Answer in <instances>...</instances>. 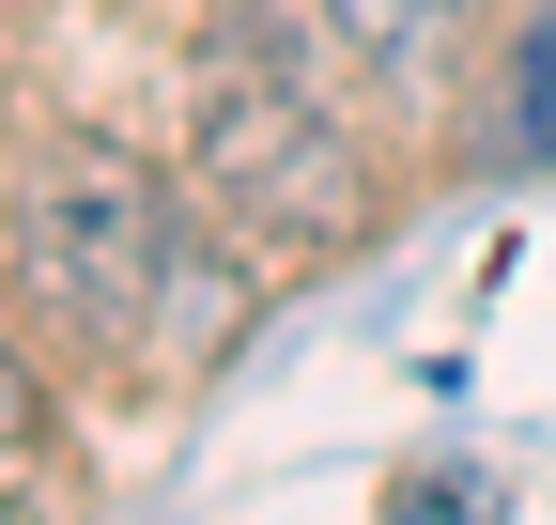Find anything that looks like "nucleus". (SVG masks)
I'll list each match as a JSON object with an SVG mask.
<instances>
[{"mask_svg":"<svg viewBox=\"0 0 556 525\" xmlns=\"http://www.w3.org/2000/svg\"><path fill=\"white\" fill-rule=\"evenodd\" d=\"M31 418H47V402H31V371L0 356V448H31Z\"/></svg>","mask_w":556,"mask_h":525,"instance_id":"nucleus-5","label":"nucleus"},{"mask_svg":"<svg viewBox=\"0 0 556 525\" xmlns=\"http://www.w3.org/2000/svg\"><path fill=\"white\" fill-rule=\"evenodd\" d=\"M309 16L356 47L387 93H448V78H464V47H479V0H309Z\"/></svg>","mask_w":556,"mask_h":525,"instance_id":"nucleus-3","label":"nucleus"},{"mask_svg":"<svg viewBox=\"0 0 556 525\" xmlns=\"http://www.w3.org/2000/svg\"><path fill=\"white\" fill-rule=\"evenodd\" d=\"M201 202L263 247H356L371 232V155L356 124L309 93V62H278L263 31H232L217 93H201Z\"/></svg>","mask_w":556,"mask_h":525,"instance_id":"nucleus-2","label":"nucleus"},{"mask_svg":"<svg viewBox=\"0 0 556 525\" xmlns=\"http://www.w3.org/2000/svg\"><path fill=\"white\" fill-rule=\"evenodd\" d=\"M16 262L78 341H109L139 371H217L248 341V262L217 247V217L109 140H47L16 170Z\"/></svg>","mask_w":556,"mask_h":525,"instance_id":"nucleus-1","label":"nucleus"},{"mask_svg":"<svg viewBox=\"0 0 556 525\" xmlns=\"http://www.w3.org/2000/svg\"><path fill=\"white\" fill-rule=\"evenodd\" d=\"M510 124H526V155H556V0L526 16V62H510Z\"/></svg>","mask_w":556,"mask_h":525,"instance_id":"nucleus-4","label":"nucleus"}]
</instances>
